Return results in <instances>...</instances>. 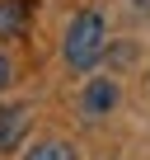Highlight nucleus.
Returning <instances> with one entry per match:
<instances>
[{"label": "nucleus", "mask_w": 150, "mask_h": 160, "mask_svg": "<svg viewBox=\"0 0 150 160\" xmlns=\"http://www.w3.org/2000/svg\"><path fill=\"white\" fill-rule=\"evenodd\" d=\"M99 57H103V19L94 10H85V14H75V24L66 33V61L75 71H89Z\"/></svg>", "instance_id": "1"}, {"label": "nucleus", "mask_w": 150, "mask_h": 160, "mask_svg": "<svg viewBox=\"0 0 150 160\" xmlns=\"http://www.w3.org/2000/svg\"><path fill=\"white\" fill-rule=\"evenodd\" d=\"M28 122H33V113H28L24 104L0 108V151H14V146L28 137Z\"/></svg>", "instance_id": "2"}, {"label": "nucleus", "mask_w": 150, "mask_h": 160, "mask_svg": "<svg viewBox=\"0 0 150 160\" xmlns=\"http://www.w3.org/2000/svg\"><path fill=\"white\" fill-rule=\"evenodd\" d=\"M28 0H0V38H14V33H24V24H28Z\"/></svg>", "instance_id": "3"}, {"label": "nucleus", "mask_w": 150, "mask_h": 160, "mask_svg": "<svg viewBox=\"0 0 150 160\" xmlns=\"http://www.w3.org/2000/svg\"><path fill=\"white\" fill-rule=\"evenodd\" d=\"M113 99H117L113 80H94V85L85 90V108H89V113H108V108H113Z\"/></svg>", "instance_id": "4"}, {"label": "nucleus", "mask_w": 150, "mask_h": 160, "mask_svg": "<svg viewBox=\"0 0 150 160\" xmlns=\"http://www.w3.org/2000/svg\"><path fill=\"white\" fill-rule=\"evenodd\" d=\"M24 160H75V151H70L66 141H38Z\"/></svg>", "instance_id": "5"}, {"label": "nucleus", "mask_w": 150, "mask_h": 160, "mask_svg": "<svg viewBox=\"0 0 150 160\" xmlns=\"http://www.w3.org/2000/svg\"><path fill=\"white\" fill-rule=\"evenodd\" d=\"M5 85H10V61L0 57V90H5Z\"/></svg>", "instance_id": "6"}]
</instances>
